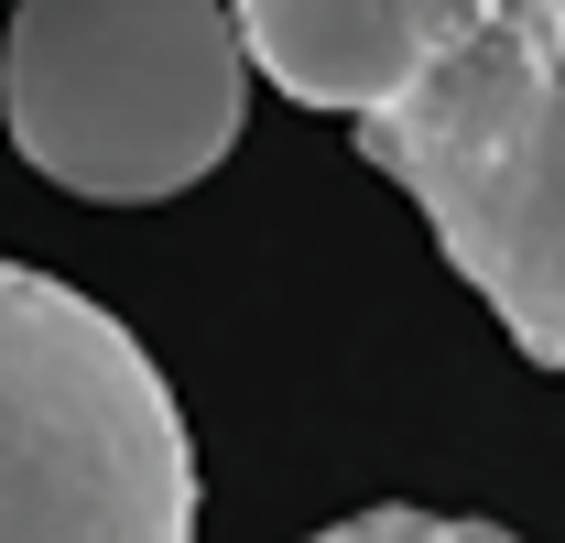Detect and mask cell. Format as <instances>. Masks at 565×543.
Here are the masks:
<instances>
[{
    "label": "cell",
    "instance_id": "cell-1",
    "mask_svg": "<svg viewBox=\"0 0 565 543\" xmlns=\"http://www.w3.org/2000/svg\"><path fill=\"white\" fill-rule=\"evenodd\" d=\"M359 152L424 206L500 338L565 370V0H457L446 55Z\"/></svg>",
    "mask_w": 565,
    "mask_h": 543
},
{
    "label": "cell",
    "instance_id": "cell-2",
    "mask_svg": "<svg viewBox=\"0 0 565 543\" xmlns=\"http://www.w3.org/2000/svg\"><path fill=\"white\" fill-rule=\"evenodd\" d=\"M250 120V44L228 0H22L0 33L11 152L98 206L185 196Z\"/></svg>",
    "mask_w": 565,
    "mask_h": 543
},
{
    "label": "cell",
    "instance_id": "cell-3",
    "mask_svg": "<svg viewBox=\"0 0 565 543\" xmlns=\"http://www.w3.org/2000/svg\"><path fill=\"white\" fill-rule=\"evenodd\" d=\"M0 543H196V446L141 338L0 262Z\"/></svg>",
    "mask_w": 565,
    "mask_h": 543
},
{
    "label": "cell",
    "instance_id": "cell-4",
    "mask_svg": "<svg viewBox=\"0 0 565 543\" xmlns=\"http://www.w3.org/2000/svg\"><path fill=\"white\" fill-rule=\"evenodd\" d=\"M250 66L282 98L338 109V120H381L424 87V66L446 55L457 0H228Z\"/></svg>",
    "mask_w": 565,
    "mask_h": 543
},
{
    "label": "cell",
    "instance_id": "cell-5",
    "mask_svg": "<svg viewBox=\"0 0 565 543\" xmlns=\"http://www.w3.org/2000/svg\"><path fill=\"white\" fill-rule=\"evenodd\" d=\"M305 543H522L500 533V522H446V511H414V500H381V511H349V522H327V533Z\"/></svg>",
    "mask_w": 565,
    "mask_h": 543
}]
</instances>
